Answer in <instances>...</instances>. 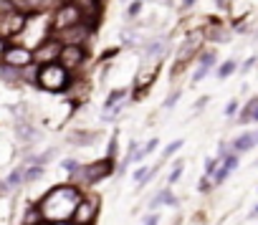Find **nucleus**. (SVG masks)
Wrapping results in <instances>:
<instances>
[{"label":"nucleus","mask_w":258,"mask_h":225,"mask_svg":"<svg viewBox=\"0 0 258 225\" xmlns=\"http://www.w3.org/2000/svg\"><path fill=\"white\" fill-rule=\"evenodd\" d=\"M81 192L74 185H61L53 187L41 202H38V212L46 222H56V220H69L74 215V207L79 205Z\"/></svg>","instance_id":"1"},{"label":"nucleus","mask_w":258,"mask_h":225,"mask_svg":"<svg viewBox=\"0 0 258 225\" xmlns=\"http://www.w3.org/2000/svg\"><path fill=\"white\" fill-rule=\"evenodd\" d=\"M69 81H71V76H69V71H66L58 61L43 63L41 71L36 73V84H38L41 89H46V91H63V89L69 86Z\"/></svg>","instance_id":"2"},{"label":"nucleus","mask_w":258,"mask_h":225,"mask_svg":"<svg viewBox=\"0 0 258 225\" xmlns=\"http://www.w3.org/2000/svg\"><path fill=\"white\" fill-rule=\"evenodd\" d=\"M28 18L31 16H26V13H21L11 6V11L0 13V38H13V36L23 33L26 26H28Z\"/></svg>","instance_id":"3"},{"label":"nucleus","mask_w":258,"mask_h":225,"mask_svg":"<svg viewBox=\"0 0 258 225\" xmlns=\"http://www.w3.org/2000/svg\"><path fill=\"white\" fill-rule=\"evenodd\" d=\"M96 212H99V197L86 195V197H81L79 205L74 207L71 220H74V225H91V222L96 220Z\"/></svg>","instance_id":"4"},{"label":"nucleus","mask_w":258,"mask_h":225,"mask_svg":"<svg viewBox=\"0 0 258 225\" xmlns=\"http://www.w3.org/2000/svg\"><path fill=\"white\" fill-rule=\"evenodd\" d=\"M76 23H81V13H79V8L74 6V3H66L51 16V28H53V33L56 31H63V28H69V26H76Z\"/></svg>","instance_id":"5"},{"label":"nucleus","mask_w":258,"mask_h":225,"mask_svg":"<svg viewBox=\"0 0 258 225\" xmlns=\"http://www.w3.org/2000/svg\"><path fill=\"white\" fill-rule=\"evenodd\" d=\"M58 51H61V43L53 38V36H48L46 41H41L38 46H36V51H33V61L36 63H53V61H58Z\"/></svg>","instance_id":"6"},{"label":"nucleus","mask_w":258,"mask_h":225,"mask_svg":"<svg viewBox=\"0 0 258 225\" xmlns=\"http://www.w3.org/2000/svg\"><path fill=\"white\" fill-rule=\"evenodd\" d=\"M3 61L6 66H13V68H26L33 63V53L23 46H6L3 51Z\"/></svg>","instance_id":"7"},{"label":"nucleus","mask_w":258,"mask_h":225,"mask_svg":"<svg viewBox=\"0 0 258 225\" xmlns=\"http://www.w3.org/2000/svg\"><path fill=\"white\" fill-rule=\"evenodd\" d=\"M84 56H86V53H84L81 46H76V43H63L61 51H58V63H61L66 71H71V68H79V66H81Z\"/></svg>","instance_id":"8"},{"label":"nucleus","mask_w":258,"mask_h":225,"mask_svg":"<svg viewBox=\"0 0 258 225\" xmlns=\"http://www.w3.org/2000/svg\"><path fill=\"white\" fill-rule=\"evenodd\" d=\"M109 172H111V160H101V162H94V165H86V167H76V175H81L84 182H99Z\"/></svg>","instance_id":"9"},{"label":"nucleus","mask_w":258,"mask_h":225,"mask_svg":"<svg viewBox=\"0 0 258 225\" xmlns=\"http://www.w3.org/2000/svg\"><path fill=\"white\" fill-rule=\"evenodd\" d=\"M69 3H74L81 13V21L94 28V21H96V13H99V0H69Z\"/></svg>","instance_id":"10"},{"label":"nucleus","mask_w":258,"mask_h":225,"mask_svg":"<svg viewBox=\"0 0 258 225\" xmlns=\"http://www.w3.org/2000/svg\"><path fill=\"white\" fill-rule=\"evenodd\" d=\"M51 3H53V0H8V6H13L16 11H21L26 16H33V13L48 8Z\"/></svg>","instance_id":"11"},{"label":"nucleus","mask_w":258,"mask_h":225,"mask_svg":"<svg viewBox=\"0 0 258 225\" xmlns=\"http://www.w3.org/2000/svg\"><path fill=\"white\" fill-rule=\"evenodd\" d=\"M235 165H238V157L235 155H228V157H223V167L218 170V172H213V177H215V182H223L233 170H235Z\"/></svg>","instance_id":"12"},{"label":"nucleus","mask_w":258,"mask_h":225,"mask_svg":"<svg viewBox=\"0 0 258 225\" xmlns=\"http://www.w3.org/2000/svg\"><path fill=\"white\" fill-rule=\"evenodd\" d=\"M255 144H258V132H250V134H243L240 139H235L233 142V149L235 152H245V149H250Z\"/></svg>","instance_id":"13"},{"label":"nucleus","mask_w":258,"mask_h":225,"mask_svg":"<svg viewBox=\"0 0 258 225\" xmlns=\"http://www.w3.org/2000/svg\"><path fill=\"white\" fill-rule=\"evenodd\" d=\"M213 63H215V56H213V53H205V56H203V63H200V68H198V73H195V81L205 79V73L210 71Z\"/></svg>","instance_id":"14"},{"label":"nucleus","mask_w":258,"mask_h":225,"mask_svg":"<svg viewBox=\"0 0 258 225\" xmlns=\"http://www.w3.org/2000/svg\"><path fill=\"white\" fill-rule=\"evenodd\" d=\"M233 71H235V63H233V61H225V63L218 68V76H220V79H225V76H228V73H233Z\"/></svg>","instance_id":"15"},{"label":"nucleus","mask_w":258,"mask_h":225,"mask_svg":"<svg viewBox=\"0 0 258 225\" xmlns=\"http://www.w3.org/2000/svg\"><path fill=\"white\" fill-rule=\"evenodd\" d=\"M147 175H150V170H147V167H142V170H137V172H135V180H137V185H140V187H142V185H147V180H150Z\"/></svg>","instance_id":"16"},{"label":"nucleus","mask_w":258,"mask_h":225,"mask_svg":"<svg viewBox=\"0 0 258 225\" xmlns=\"http://www.w3.org/2000/svg\"><path fill=\"white\" fill-rule=\"evenodd\" d=\"M71 142H74V144H91V142H94V134H81V137L76 134Z\"/></svg>","instance_id":"17"},{"label":"nucleus","mask_w":258,"mask_h":225,"mask_svg":"<svg viewBox=\"0 0 258 225\" xmlns=\"http://www.w3.org/2000/svg\"><path fill=\"white\" fill-rule=\"evenodd\" d=\"M180 175H182V162H177V165H175V170H172V175H170V185H172V182H177V180H180Z\"/></svg>","instance_id":"18"},{"label":"nucleus","mask_w":258,"mask_h":225,"mask_svg":"<svg viewBox=\"0 0 258 225\" xmlns=\"http://www.w3.org/2000/svg\"><path fill=\"white\" fill-rule=\"evenodd\" d=\"M23 182V170H16L13 175H11V180H8V185H21Z\"/></svg>","instance_id":"19"},{"label":"nucleus","mask_w":258,"mask_h":225,"mask_svg":"<svg viewBox=\"0 0 258 225\" xmlns=\"http://www.w3.org/2000/svg\"><path fill=\"white\" fill-rule=\"evenodd\" d=\"M124 94H126V91H124V89H119V91H114V94H111V96H109V101H106V106H111V104H116V101H119V99H121V96H124Z\"/></svg>","instance_id":"20"},{"label":"nucleus","mask_w":258,"mask_h":225,"mask_svg":"<svg viewBox=\"0 0 258 225\" xmlns=\"http://www.w3.org/2000/svg\"><path fill=\"white\" fill-rule=\"evenodd\" d=\"M180 147H182V142H180V139H177V142H172V144H170V147L165 149V157H170V155H175V152H177Z\"/></svg>","instance_id":"21"},{"label":"nucleus","mask_w":258,"mask_h":225,"mask_svg":"<svg viewBox=\"0 0 258 225\" xmlns=\"http://www.w3.org/2000/svg\"><path fill=\"white\" fill-rule=\"evenodd\" d=\"M140 8H142V3H132V8H129V18H135L140 13Z\"/></svg>","instance_id":"22"},{"label":"nucleus","mask_w":258,"mask_h":225,"mask_svg":"<svg viewBox=\"0 0 258 225\" xmlns=\"http://www.w3.org/2000/svg\"><path fill=\"white\" fill-rule=\"evenodd\" d=\"M215 165H218L215 160H210V162L205 165V170H208V175H213V172H215Z\"/></svg>","instance_id":"23"},{"label":"nucleus","mask_w":258,"mask_h":225,"mask_svg":"<svg viewBox=\"0 0 258 225\" xmlns=\"http://www.w3.org/2000/svg\"><path fill=\"white\" fill-rule=\"evenodd\" d=\"M250 119H255L258 122V101L253 104V109H250Z\"/></svg>","instance_id":"24"},{"label":"nucleus","mask_w":258,"mask_h":225,"mask_svg":"<svg viewBox=\"0 0 258 225\" xmlns=\"http://www.w3.org/2000/svg\"><path fill=\"white\" fill-rule=\"evenodd\" d=\"M63 167H66V170H76V167H79V165H76V162H74V160H66V162H63Z\"/></svg>","instance_id":"25"},{"label":"nucleus","mask_w":258,"mask_h":225,"mask_svg":"<svg viewBox=\"0 0 258 225\" xmlns=\"http://www.w3.org/2000/svg\"><path fill=\"white\" fill-rule=\"evenodd\" d=\"M177 96H180V94H172V96H170V99H167V101H165V106H172V104H175V101H177Z\"/></svg>","instance_id":"26"},{"label":"nucleus","mask_w":258,"mask_h":225,"mask_svg":"<svg viewBox=\"0 0 258 225\" xmlns=\"http://www.w3.org/2000/svg\"><path fill=\"white\" fill-rule=\"evenodd\" d=\"M145 225H157V215H150V217H147V222H145Z\"/></svg>","instance_id":"27"},{"label":"nucleus","mask_w":258,"mask_h":225,"mask_svg":"<svg viewBox=\"0 0 258 225\" xmlns=\"http://www.w3.org/2000/svg\"><path fill=\"white\" fill-rule=\"evenodd\" d=\"M235 106H238V104H235V101H230V104H228V109H225V111H228V114H233V111H235Z\"/></svg>","instance_id":"28"},{"label":"nucleus","mask_w":258,"mask_h":225,"mask_svg":"<svg viewBox=\"0 0 258 225\" xmlns=\"http://www.w3.org/2000/svg\"><path fill=\"white\" fill-rule=\"evenodd\" d=\"M51 225H74V222H69V220H56V222H51Z\"/></svg>","instance_id":"29"},{"label":"nucleus","mask_w":258,"mask_h":225,"mask_svg":"<svg viewBox=\"0 0 258 225\" xmlns=\"http://www.w3.org/2000/svg\"><path fill=\"white\" fill-rule=\"evenodd\" d=\"M3 51H6V38H0V56H3Z\"/></svg>","instance_id":"30"},{"label":"nucleus","mask_w":258,"mask_h":225,"mask_svg":"<svg viewBox=\"0 0 258 225\" xmlns=\"http://www.w3.org/2000/svg\"><path fill=\"white\" fill-rule=\"evenodd\" d=\"M253 215H258V205H255V210H253Z\"/></svg>","instance_id":"31"},{"label":"nucleus","mask_w":258,"mask_h":225,"mask_svg":"<svg viewBox=\"0 0 258 225\" xmlns=\"http://www.w3.org/2000/svg\"><path fill=\"white\" fill-rule=\"evenodd\" d=\"M190 3H192V0H185V6H190Z\"/></svg>","instance_id":"32"}]
</instances>
